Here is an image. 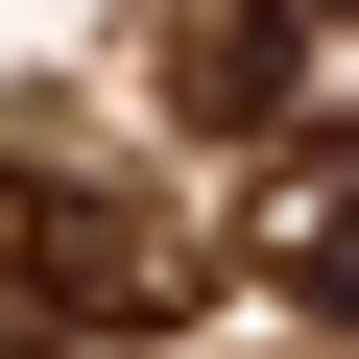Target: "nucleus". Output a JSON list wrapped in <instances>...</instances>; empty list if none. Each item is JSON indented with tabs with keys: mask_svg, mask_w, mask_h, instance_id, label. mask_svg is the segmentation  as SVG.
Instances as JSON below:
<instances>
[{
	"mask_svg": "<svg viewBox=\"0 0 359 359\" xmlns=\"http://www.w3.org/2000/svg\"><path fill=\"white\" fill-rule=\"evenodd\" d=\"M0 311L144 335V311H192V264H168V216H120L96 168H0Z\"/></svg>",
	"mask_w": 359,
	"mask_h": 359,
	"instance_id": "f257e3e1",
	"label": "nucleus"
},
{
	"mask_svg": "<svg viewBox=\"0 0 359 359\" xmlns=\"http://www.w3.org/2000/svg\"><path fill=\"white\" fill-rule=\"evenodd\" d=\"M264 264H287V311H335V335H359V144H287V192H264Z\"/></svg>",
	"mask_w": 359,
	"mask_h": 359,
	"instance_id": "f03ea898",
	"label": "nucleus"
},
{
	"mask_svg": "<svg viewBox=\"0 0 359 359\" xmlns=\"http://www.w3.org/2000/svg\"><path fill=\"white\" fill-rule=\"evenodd\" d=\"M359 48V0H240V48H216V120H287V72Z\"/></svg>",
	"mask_w": 359,
	"mask_h": 359,
	"instance_id": "7ed1b4c3",
	"label": "nucleus"
},
{
	"mask_svg": "<svg viewBox=\"0 0 359 359\" xmlns=\"http://www.w3.org/2000/svg\"><path fill=\"white\" fill-rule=\"evenodd\" d=\"M0 359H72V335H48V311H0Z\"/></svg>",
	"mask_w": 359,
	"mask_h": 359,
	"instance_id": "20e7f679",
	"label": "nucleus"
}]
</instances>
